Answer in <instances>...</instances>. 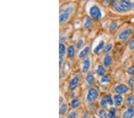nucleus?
<instances>
[{
  "mask_svg": "<svg viewBox=\"0 0 134 118\" xmlns=\"http://www.w3.org/2000/svg\"><path fill=\"white\" fill-rule=\"evenodd\" d=\"M126 103L127 106H129V107H133V108H134V95L129 96L127 98Z\"/></svg>",
  "mask_w": 134,
  "mask_h": 118,
  "instance_id": "4be33fe9",
  "label": "nucleus"
},
{
  "mask_svg": "<svg viewBox=\"0 0 134 118\" xmlns=\"http://www.w3.org/2000/svg\"><path fill=\"white\" fill-rule=\"evenodd\" d=\"M113 102L116 107H120L124 102V97L120 94H116L113 96Z\"/></svg>",
  "mask_w": 134,
  "mask_h": 118,
  "instance_id": "ddd939ff",
  "label": "nucleus"
},
{
  "mask_svg": "<svg viewBox=\"0 0 134 118\" xmlns=\"http://www.w3.org/2000/svg\"><path fill=\"white\" fill-rule=\"evenodd\" d=\"M128 73L129 75H132V76H134V66H132V67H130L128 69Z\"/></svg>",
  "mask_w": 134,
  "mask_h": 118,
  "instance_id": "2f4dec72",
  "label": "nucleus"
},
{
  "mask_svg": "<svg viewBox=\"0 0 134 118\" xmlns=\"http://www.w3.org/2000/svg\"><path fill=\"white\" fill-rule=\"evenodd\" d=\"M112 5L114 10L118 13H126L132 10L133 4L130 1H114Z\"/></svg>",
  "mask_w": 134,
  "mask_h": 118,
  "instance_id": "f03ea898",
  "label": "nucleus"
},
{
  "mask_svg": "<svg viewBox=\"0 0 134 118\" xmlns=\"http://www.w3.org/2000/svg\"><path fill=\"white\" fill-rule=\"evenodd\" d=\"M82 118H89V116H88V113H84L83 115Z\"/></svg>",
  "mask_w": 134,
  "mask_h": 118,
  "instance_id": "72a5a7b5",
  "label": "nucleus"
},
{
  "mask_svg": "<svg viewBox=\"0 0 134 118\" xmlns=\"http://www.w3.org/2000/svg\"><path fill=\"white\" fill-rule=\"evenodd\" d=\"M118 26V23L117 21H113V23H111V25H110V26L109 27V29L110 31H113L115 30L116 28H117Z\"/></svg>",
  "mask_w": 134,
  "mask_h": 118,
  "instance_id": "bb28decb",
  "label": "nucleus"
},
{
  "mask_svg": "<svg viewBox=\"0 0 134 118\" xmlns=\"http://www.w3.org/2000/svg\"><path fill=\"white\" fill-rule=\"evenodd\" d=\"M92 25V19L90 18H86L83 23V27L84 29H90Z\"/></svg>",
  "mask_w": 134,
  "mask_h": 118,
  "instance_id": "aec40b11",
  "label": "nucleus"
},
{
  "mask_svg": "<svg viewBox=\"0 0 134 118\" xmlns=\"http://www.w3.org/2000/svg\"><path fill=\"white\" fill-rule=\"evenodd\" d=\"M105 46V41H104L103 40H101L99 43L98 44V45L96 47V48L94 49V51H93V52L95 54H98V53H100V51L104 50V47Z\"/></svg>",
  "mask_w": 134,
  "mask_h": 118,
  "instance_id": "2eb2a0df",
  "label": "nucleus"
},
{
  "mask_svg": "<svg viewBox=\"0 0 134 118\" xmlns=\"http://www.w3.org/2000/svg\"><path fill=\"white\" fill-rule=\"evenodd\" d=\"M85 82L88 85L92 86L95 84L96 83V78L94 74L92 72H88L85 75Z\"/></svg>",
  "mask_w": 134,
  "mask_h": 118,
  "instance_id": "9b49d317",
  "label": "nucleus"
},
{
  "mask_svg": "<svg viewBox=\"0 0 134 118\" xmlns=\"http://www.w3.org/2000/svg\"><path fill=\"white\" fill-rule=\"evenodd\" d=\"M76 47L73 44H70L68 46L67 48V57L69 59L73 60L75 57L76 54Z\"/></svg>",
  "mask_w": 134,
  "mask_h": 118,
  "instance_id": "1a4fd4ad",
  "label": "nucleus"
},
{
  "mask_svg": "<svg viewBox=\"0 0 134 118\" xmlns=\"http://www.w3.org/2000/svg\"><path fill=\"white\" fill-rule=\"evenodd\" d=\"M113 99L110 95H104L100 100V105L103 107H107L108 106H112L113 104Z\"/></svg>",
  "mask_w": 134,
  "mask_h": 118,
  "instance_id": "6e6552de",
  "label": "nucleus"
},
{
  "mask_svg": "<svg viewBox=\"0 0 134 118\" xmlns=\"http://www.w3.org/2000/svg\"><path fill=\"white\" fill-rule=\"evenodd\" d=\"M68 104L67 103H63L62 104L60 105V110L59 113L60 116H64L68 111Z\"/></svg>",
  "mask_w": 134,
  "mask_h": 118,
  "instance_id": "412c9836",
  "label": "nucleus"
},
{
  "mask_svg": "<svg viewBox=\"0 0 134 118\" xmlns=\"http://www.w3.org/2000/svg\"><path fill=\"white\" fill-rule=\"evenodd\" d=\"M113 61V57L110 54H106L103 59V64L105 67H109Z\"/></svg>",
  "mask_w": 134,
  "mask_h": 118,
  "instance_id": "dca6fc26",
  "label": "nucleus"
},
{
  "mask_svg": "<svg viewBox=\"0 0 134 118\" xmlns=\"http://www.w3.org/2000/svg\"><path fill=\"white\" fill-rule=\"evenodd\" d=\"M128 83H129V87L132 88H133V87H134V76L132 77V78H131L129 79Z\"/></svg>",
  "mask_w": 134,
  "mask_h": 118,
  "instance_id": "c85d7f7f",
  "label": "nucleus"
},
{
  "mask_svg": "<svg viewBox=\"0 0 134 118\" xmlns=\"http://www.w3.org/2000/svg\"><path fill=\"white\" fill-rule=\"evenodd\" d=\"M113 44H111V43H109V44H108L106 46H105L103 50V52L104 53H109L110 51H111V50L113 49Z\"/></svg>",
  "mask_w": 134,
  "mask_h": 118,
  "instance_id": "b1692460",
  "label": "nucleus"
},
{
  "mask_svg": "<svg viewBox=\"0 0 134 118\" xmlns=\"http://www.w3.org/2000/svg\"><path fill=\"white\" fill-rule=\"evenodd\" d=\"M114 90H115V91L118 94H123L128 92V91L129 90V87L126 84L122 83V84H120L116 86L115 88H114Z\"/></svg>",
  "mask_w": 134,
  "mask_h": 118,
  "instance_id": "9d476101",
  "label": "nucleus"
},
{
  "mask_svg": "<svg viewBox=\"0 0 134 118\" xmlns=\"http://www.w3.org/2000/svg\"><path fill=\"white\" fill-rule=\"evenodd\" d=\"M99 97V92L96 88L91 87L88 89L85 97V101L87 103H94L98 100Z\"/></svg>",
  "mask_w": 134,
  "mask_h": 118,
  "instance_id": "7ed1b4c3",
  "label": "nucleus"
},
{
  "mask_svg": "<svg viewBox=\"0 0 134 118\" xmlns=\"http://www.w3.org/2000/svg\"><path fill=\"white\" fill-rule=\"evenodd\" d=\"M90 18L95 20H99L102 18L103 14L100 8L97 5L91 6L88 10Z\"/></svg>",
  "mask_w": 134,
  "mask_h": 118,
  "instance_id": "20e7f679",
  "label": "nucleus"
},
{
  "mask_svg": "<svg viewBox=\"0 0 134 118\" xmlns=\"http://www.w3.org/2000/svg\"><path fill=\"white\" fill-rule=\"evenodd\" d=\"M105 73H106V69L103 65L99 64V65L97 66L96 69V74L97 75H99V76H103L104 75H105Z\"/></svg>",
  "mask_w": 134,
  "mask_h": 118,
  "instance_id": "6ab92c4d",
  "label": "nucleus"
},
{
  "mask_svg": "<svg viewBox=\"0 0 134 118\" xmlns=\"http://www.w3.org/2000/svg\"><path fill=\"white\" fill-rule=\"evenodd\" d=\"M92 65L91 59L90 56L86 57L82 59L81 64V71L83 74H86L87 73L90 72V70L91 69Z\"/></svg>",
  "mask_w": 134,
  "mask_h": 118,
  "instance_id": "39448f33",
  "label": "nucleus"
},
{
  "mask_svg": "<svg viewBox=\"0 0 134 118\" xmlns=\"http://www.w3.org/2000/svg\"><path fill=\"white\" fill-rule=\"evenodd\" d=\"M84 44H85V40H84V38L82 37L80 38L77 41L76 45V47L77 50H81L83 47Z\"/></svg>",
  "mask_w": 134,
  "mask_h": 118,
  "instance_id": "5701e85b",
  "label": "nucleus"
},
{
  "mask_svg": "<svg viewBox=\"0 0 134 118\" xmlns=\"http://www.w3.org/2000/svg\"><path fill=\"white\" fill-rule=\"evenodd\" d=\"M115 118H119V117H115Z\"/></svg>",
  "mask_w": 134,
  "mask_h": 118,
  "instance_id": "e433bc0d",
  "label": "nucleus"
},
{
  "mask_svg": "<svg viewBox=\"0 0 134 118\" xmlns=\"http://www.w3.org/2000/svg\"><path fill=\"white\" fill-rule=\"evenodd\" d=\"M81 104V98L79 97H74L70 101V107L73 109H75L78 107Z\"/></svg>",
  "mask_w": 134,
  "mask_h": 118,
  "instance_id": "f3484780",
  "label": "nucleus"
},
{
  "mask_svg": "<svg viewBox=\"0 0 134 118\" xmlns=\"http://www.w3.org/2000/svg\"><path fill=\"white\" fill-rule=\"evenodd\" d=\"M76 7L73 4L69 3L63 6L60 9L59 23L60 25H63L68 22L75 14Z\"/></svg>",
  "mask_w": 134,
  "mask_h": 118,
  "instance_id": "f257e3e1",
  "label": "nucleus"
},
{
  "mask_svg": "<svg viewBox=\"0 0 134 118\" xmlns=\"http://www.w3.org/2000/svg\"><path fill=\"white\" fill-rule=\"evenodd\" d=\"M129 49L130 50H134V38L131 40V41L129 42Z\"/></svg>",
  "mask_w": 134,
  "mask_h": 118,
  "instance_id": "7c9ffc66",
  "label": "nucleus"
},
{
  "mask_svg": "<svg viewBox=\"0 0 134 118\" xmlns=\"http://www.w3.org/2000/svg\"><path fill=\"white\" fill-rule=\"evenodd\" d=\"M67 47L64 43L60 42L59 44V56L64 57L67 54Z\"/></svg>",
  "mask_w": 134,
  "mask_h": 118,
  "instance_id": "a211bd4d",
  "label": "nucleus"
},
{
  "mask_svg": "<svg viewBox=\"0 0 134 118\" xmlns=\"http://www.w3.org/2000/svg\"><path fill=\"white\" fill-rule=\"evenodd\" d=\"M90 50H91V48L90 46H85L82 49V50H81V51L79 52V54H78L79 59H83L84 58L87 57L88 54H89L90 52Z\"/></svg>",
  "mask_w": 134,
  "mask_h": 118,
  "instance_id": "f8f14e48",
  "label": "nucleus"
},
{
  "mask_svg": "<svg viewBox=\"0 0 134 118\" xmlns=\"http://www.w3.org/2000/svg\"><path fill=\"white\" fill-rule=\"evenodd\" d=\"M76 111H73L72 112L69 113V115L67 116L66 118H76Z\"/></svg>",
  "mask_w": 134,
  "mask_h": 118,
  "instance_id": "c756f323",
  "label": "nucleus"
},
{
  "mask_svg": "<svg viewBox=\"0 0 134 118\" xmlns=\"http://www.w3.org/2000/svg\"><path fill=\"white\" fill-rule=\"evenodd\" d=\"M132 34V29L131 28L126 29L119 33L118 36V39L125 42H126V41L128 40Z\"/></svg>",
  "mask_w": 134,
  "mask_h": 118,
  "instance_id": "0eeeda50",
  "label": "nucleus"
},
{
  "mask_svg": "<svg viewBox=\"0 0 134 118\" xmlns=\"http://www.w3.org/2000/svg\"><path fill=\"white\" fill-rule=\"evenodd\" d=\"M98 116L100 118H108V115L104 109H100L99 110Z\"/></svg>",
  "mask_w": 134,
  "mask_h": 118,
  "instance_id": "a878e982",
  "label": "nucleus"
},
{
  "mask_svg": "<svg viewBox=\"0 0 134 118\" xmlns=\"http://www.w3.org/2000/svg\"><path fill=\"white\" fill-rule=\"evenodd\" d=\"M92 118H97L96 116H93Z\"/></svg>",
  "mask_w": 134,
  "mask_h": 118,
  "instance_id": "c9c22d12",
  "label": "nucleus"
},
{
  "mask_svg": "<svg viewBox=\"0 0 134 118\" xmlns=\"http://www.w3.org/2000/svg\"><path fill=\"white\" fill-rule=\"evenodd\" d=\"M110 110V111H111V112H114V113L116 112V109L114 108V107H111Z\"/></svg>",
  "mask_w": 134,
  "mask_h": 118,
  "instance_id": "f704fd0d",
  "label": "nucleus"
},
{
  "mask_svg": "<svg viewBox=\"0 0 134 118\" xmlns=\"http://www.w3.org/2000/svg\"><path fill=\"white\" fill-rule=\"evenodd\" d=\"M134 116V108L129 107L122 115L123 118H133Z\"/></svg>",
  "mask_w": 134,
  "mask_h": 118,
  "instance_id": "4468645a",
  "label": "nucleus"
},
{
  "mask_svg": "<svg viewBox=\"0 0 134 118\" xmlns=\"http://www.w3.org/2000/svg\"><path fill=\"white\" fill-rule=\"evenodd\" d=\"M108 117H109V118H115L116 117L115 113L110 111L109 114H108Z\"/></svg>",
  "mask_w": 134,
  "mask_h": 118,
  "instance_id": "473e14b6",
  "label": "nucleus"
},
{
  "mask_svg": "<svg viewBox=\"0 0 134 118\" xmlns=\"http://www.w3.org/2000/svg\"><path fill=\"white\" fill-rule=\"evenodd\" d=\"M110 77L109 75H104V76H101L100 79V82L103 83H108L110 81Z\"/></svg>",
  "mask_w": 134,
  "mask_h": 118,
  "instance_id": "393cba45",
  "label": "nucleus"
},
{
  "mask_svg": "<svg viewBox=\"0 0 134 118\" xmlns=\"http://www.w3.org/2000/svg\"><path fill=\"white\" fill-rule=\"evenodd\" d=\"M80 82H81V76H80V75H75L69 83L68 89L70 91H74L79 86Z\"/></svg>",
  "mask_w": 134,
  "mask_h": 118,
  "instance_id": "423d86ee",
  "label": "nucleus"
},
{
  "mask_svg": "<svg viewBox=\"0 0 134 118\" xmlns=\"http://www.w3.org/2000/svg\"><path fill=\"white\" fill-rule=\"evenodd\" d=\"M64 63V57L59 56V67H60V70L62 69V68H63Z\"/></svg>",
  "mask_w": 134,
  "mask_h": 118,
  "instance_id": "cd10ccee",
  "label": "nucleus"
}]
</instances>
